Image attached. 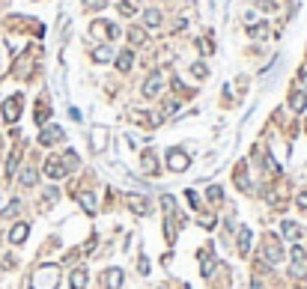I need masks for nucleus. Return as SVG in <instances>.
<instances>
[{
  "label": "nucleus",
  "instance_id": "a211bd4d",
  "mask_svg": "<svg viewBox=\"0 0 307 289\" xmlns=\"http://www.w3.org/2000/svg\"><path fill=\"white\" fill-rule=\"evenodd\" d=\"M21 185H27V188L36 185V170H33V167H27V170L21 173Z\"/></svg>",
  "mask_w": 307,
  "mask_h": 289
},
{
  "label": "nucleus",
  "instance_id": "b1692460",
  "mask_svg": "<svg viewBox=\"0 0 307 289\" xmlns=\"http://www.w3.org/2000/svg\"><path fill=\"white\" fill-rule=\"evenodd\" d=\"M266 30H269L266 24H257V27H251V36H257V39H263V36H266Z\"/></svg>",
  "mask_w": 307,
  "mask_h": 289
},
{
  "label": "nucleus",
  "instance_id": "dca6fc26",
  "mask_svg": "<svg viewBox=\"0 0 307 289\" xmlns=\"http://www.w3.org/2000/svg\"><path fill=\"white\" fill-rule=\"evenodd\" d=\"M280 229L286 233V239H298V236H301V226L292 224V221H283V224H280Z\"/></svg>",
  "mask_w": 307,
  "mask_h": 289
},
{
  "label": "nucleus",
  "instance_id": "a878e982",
  "mask_svg": "<svg viewBox=\"0 0 307 289\" xmlns=\"http://www.w3.org/2000/svg\"><path fill=\"white\" fill-rule=\"evenodd\" d=\"M191 72H194L197 78H206V66L203 63H194V66H191Z\"/></svg>",
  "mask_w": 307,
  "mask_h": 289
},
{
  "label": "nucleus",
  "instance_id": "412c9836",
  "mask_svg": "<svg viewBox=\"0 0 307 289\" xmlns=\"http://www.w3.org/2000/svg\"><path fill=\"white\" fill-rule=\"evenodd\" d=\"M18 209H21V203H18V200H12V203L3 209V215H6V218H12V215H18Z\"/></svg>",
  "mask_w": 307,
  "mask_h": 289
},
{
  "label": "nucleus",
  "instance_id": "5701e85b",
  "mask_svg": "<svg viewBox=\"0 0 307 289\" xmlns=\"http://www.w3.org/2000/svg\"><path fill=\"white\" fill-rule=\"evenodd\" d=\"M84 6H87V9H104L107 0H84Z\"/></svg>",
  "mask_w": 307,
  "mask_h": 289
},
{
  "label": "nucleus",
  "instance_id": "f03ea898",
  "mask_svg": "<svg viewBox=\"0 0 307 289\" xmlns=\"http://www.w3.org/2000/svg\"><path fill=\"white\" fill-rule=\"evenodd\" d=\"M21 104H24V98L21 96L6 98V104H3V120H6V123H15V120L21 117Z\"/></svg>",
  "mask_w": 307,
  "mask_h": 289
},
{
  "label": "nucleus",
  "instance_id": "bb28decb",
  "mask_svg": "<svg viewBox=\"0 0 307 289\" xmlns=\"http://www.w3.org/2000/svg\"><path fill=\"white\" fill-rule=\"evenodd\" d=\"M119 12H122V15H135V6H132V3H119Z\"/></svg>",
  "mask_w": 307,
  "mask_h": 289
},
{
  "label": "nucleus",
  "instance_id": "9d476101",
  "mask_svg": "<svg viewBox=\"0 0 307 289\" xmlns=\"http://www.w3.org/2000/svg\"><path fill=\"white\" fill-rule=\"evenodd\" d=\"M93 60H96V63H107V60H113V48H110V45H99V48L93 51Z\"/></svg>",
  "mask_w": 307,
  "mask_h": 289
},
{
  "label": "nucleus",
  "instance_id": "c756f323",
  "mask_svg": "<svg viewBox=\"0 0 307 289\" xmlns=\"http://www.w3.org/2000/svg\"><path fill=\"white\" fill-rule=\"evenodd\" d=\"M301 84H304V90H307V69L301 72Z\"/></svg>",
  "mask_w": 307,
  "mask_h": 289
},
{
  "label": "nucleus",
  "instance_id": "2eb2a0df",
  "mask_svg": "<svg viewBox=\"0 0 307 289\" xmlns=\"http://www.w3.org/2000/svg\"><path fill=\"white\" fill-rule=\"evenodd\" d=\"M132 63H135L132 51H122V54H119V60H116V69H119V72H129V69H132Z\"/></svg>",
  "mask_w": 307,
  "mask_h": 289
},
{
  "label": "nucleus",
  "instance_id": "4468645a",
  "mask_svg": "<svg viewBox=\"0 0 307 289\" xmlns=\"http://www.w3.org/2000/svg\"><path fill=\"white\" fill-rule=\"evenodd\" d=\"M129 206L135 209L137 215H146V212H149V206H146V200H143V197H135V194L129 197Z\"/></svg>",
  "mask_w": 307,
  "mask_h": 289
},
{
  "label": "nucleus",
  "instance_id": "f257e3e1",
  "mask_svg": "<svg viewBox=\"0 0 307 289\" xmlns=\"http://www.w3.org/2000/svg\"><path fill=\"white\" fill-rule=\"evenodd\" d=\"M57 280H60V265L48 262L33 274V286L30 289H57Z\"/></svg>",
  "mask_w": 307,
  "mask_h": 289
},
{
  "label": "nucleus",
  "instance_id": "20e7f679",
  "mask_svg": "<svg viewBox=\"0 0 307 289\" xmlns=\"http://www.w3.org/2000/svg\"><path fill=\"white\" fill-rule=\"evenodd\" d=\"M57 140H63V129L60 126H48V129H42V134H39V143L42 146H54Z\"/></svg>",
  "mask_w": 307,
  "mask_h": 289
},
{
  "label": "nucleus",
  "instance_id": "9b49d317",
  "mask_svg": "<svg viewBox=\"0 0 307 289\" xmlns=\"http://www.w3.org/2000/svg\"><path fill=\"white\" fill-rule=\"evenodd\" d=\"M45 173L51 176V179H60V176H66V167H60V161H45Z\"/></svg>",
  "mask_w": 307,
  "mask_h": 289
},
{
  "label": "nucleus",
  "instance_id": "4be33fe9",
  "mask_svg": "<svg viewBox=\"0 0 307 289\" xmlns=\"http://www.w3.org/2000/svg\"><path fill=\"white\" fill-rule=\"evenodd\" d=\"M104 134H107L104 129H96V152H102L104 149Z\"/></svg>",
  "mask_w": 307,
  "mask_h": 289
},
{
  "label": "nucleus",
  "instance_id": "7c9ffc66",
  "mask_svg": "<svg viewBox=\"0 0 307 289\" xmlns=\"http://www.w3.org/2000/svg\"><path fill=\"white\" fill-rule=\"evenodd\" d=\"M251 289H260V286H251Z\"/></svg>",
  "mask_w": 307,
  "mask_h": 289
},
{
  "label": "nucleus",
  "instance_id": "ddd939ff",
  "mask_svg": "<svg viewBox=\"0 0 307 289\" xmlns=\"http://www.w3.org/2000/svg\"><path fill=\"white\" fill-rule=\"evenodd\" d=\"M239 251H241V257L251 251V229H248V226H241L239 229Z\"/></svg>",
  "mask_w": 307,
  "mask_h": 289
},
{
  "label": "nucleus",
  "instance_id": "f8f14e48",
  "mask_svg": "<svg viewBox=\"0 0 307 289\" xmlns=\"http://www.w3.org/2000/svg\"><path fill=\"white\" fill-rule=\"evenodd\" d=\"M143 24H146V27H158V24H161V12H158V9H146V12H143Z\"/></svg>",
  "mask_w": 307,
  "mask_h": 289
},
{
  "label": "nucleus",
  "instance_id": "423d86ee",
  "mask_svg": "<svg viewBox=\"0 0 307 289\" xmlns=\"http://www.w3.org/2000/svg\"><path fill=\"white\" fill-rule=\"evenodd\" d=\"M102 280H104V289H119L122 286V268H107Z\"/></svg>",
  "mask_w": 307,
  "mask_h": 289
},
{
  "label": "nucleus",
  "instance_id": "6ab92c4d",
  "mask_svg": "<svg viewBox=\"0 0 307 289\" xmlns=\"http://www.w3.org/2000/svg\"><path fill=\"white\" fill-rule=\"evenodd\" d=\"M129 39H132L135 45H143V42H146V33L137 30V27H132V30H129Z\"/></svg>",
  "mask_w": 307,
  "mask_h": 289
},
{
  "label": "nucleus",
  "instance_id": "aec40b11",
  "mask_svg": "<svg viewBox=\"0 0 307 289\" xmlns=\"http://www.w3.org/2000/svg\"><path fill=\"white\" fill-rule=\"evenodd\" d=\"M78 200H81V206H84L87 212H93V206H96V200H93V194H78Z\"/></svg>",
  "mask_w": 307,
  "mask_h": 289
},
{
  "label": "nucleus",
  "instance_id": "0eeeda50",
  "mask_svg": "<svg viewBox=\"0 0 307 289\" xmlns=\"http://www.w3.org/2000/svg\"><path fill=\"white\" fill-rule=\"evenodd\" d=\"M280 257H283V251H280L277 239H269V242H266V259H269V262H277Z\"/></svg>",
  "mask_w": 307,
  "mask_h": 289
},
{
  "label": "nucleus",
  "instance_id": "1a4fd4ad",
  "mask_svg": "<svg viewBox=\"0 0 307 289\" xmlns=\"http://www.w3.org/2000/svg\"><path fill=\"white\" fill-rule=\"evenodd\" d=\"M69 286L72 289H84L87 286V271H84V268H75L72 277H69Z\"/></svg>",
  "mask_w": 307,
  "mask_h": 289
},
{
  "label": "nucleus",
  "instance_id": "f3484780",
  "mask_svg": "<svg viewBox=\"0 0 307 289\" xmlns=\"http://www.w3.org/2000/svg\"><path fill=\"white\" fill-rule=\"evenodd\" d=\"M289 104H292V110H304V107H307V96H304V93H292Z\"/></svg>",
  "mask_w": 307,
  "mask_h": 289
},
{
  "label": "nucleus",
  "instance_id": "6e6552de",
  "mask_svg": "<svg viewBox=\"0 0 307 289\" xmlns=\"http://www.w3.org/2000/svg\"><path fill=\"white\" fill-rule=\"evenodd\" d=\"M27 229H30L27 224H15L12 226V233H9V242H12V245H21V242L27 239Z\"/></svg>",
  "mask_w": 307,
  "mask_h": 289
},
{
  "label": "nucleus",
  "instance_id": "39448f33",
  "mask_svg": "<svg viewBox=\"0 0 307 289\" xmlns=\"http://www.w3.org/2000/svg\"><path fill=\"white\" fill-rule=\"evenodd\" d=\"M167 164H170V170H185V167L191 164V158H188L182 149H170V152H167Z\"/></svg>",
  "mask_w": 307,
  "mask_h": 289
},
{
  "label": "nucleus",
  "instance_id": "c85d7f7f",
  "mask_svg": "<svg viewBox=\"0 0 307 289\" xmlns=\"http://www.w3.org/2000/svg\"><path fill=\"white\" fill-rule=\"evenodd\" d=\"M298 206H301V209H307V191L298 194Z\"/></svg>",
  "mask_w": 307,
  "mask_h": 289
},
{
  "label": "nucleus",
  "instance_id": "393cba45",
  "mask_svg": "<svg viewBox=\"0 0 307 289\" xmlns=\"http://www.w3.org/2000/svg\"><path fill=\"white\" fill-rule=\"evenodd\" d=\"M161 206L167 209V215L173 212V197H170V194H164V197H161Z\"/></svg>",
  "mask_w": 307,
  "mask_h": 289
},
{
  "label": "nucleus",
  "instance_id": "7ed1b4c3",
  "mask_svg": "<svg viewBox=\"0 0 307 289\" xmlns=\"http://www.w3.org/2000/svg\"><path fill=\"white\" fill-rule=\"evenodd\" d=\"M161 90H164V78H161V72L149 75V78H146V84H143V96H146V98H155Z\"/></svg>",
  "mask_w": 307,
  "mask_h": 289
},
{
  "label": "nucleus",
  "instance_id": "cd10ccee",
  "mask_svg": "<svg viewBox=\"0 0 307 289\" xmlns=\"http://www.w3.org/2000/svg\"><path fill=\"white\" fill-rule=\"evenodd\" d=\"M257 6H260V9H266V12H272V9H274V3H272V0H260Z\"/></svg>",
  "mask_w": 307,
  "mask_h": 289
}]
</instances>
